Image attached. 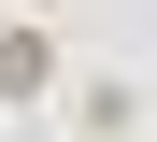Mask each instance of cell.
Masks as SVG:
<instances>
[{"instance_id":"1","label":"cell","mask_w":157,"mask_h":142,"mask_svg":"<svg viewBox=\"0 0 157 142\" xmlns=\"http://www.w3.org/2000/svg\"><path fill=\"white\" fill-rule=\"evenodd\" d=\"M43 71H57V43L43 28H0V100H43Z\"/></svg>"}]
</instances>
